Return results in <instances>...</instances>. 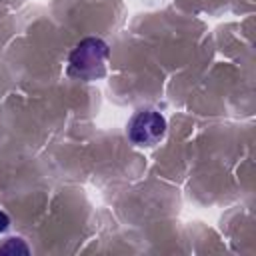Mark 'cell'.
<instances>
[{
  "instance_id": "obj_1",
  "label": "cell",
  "mask_w": 256,
  "mask_h": 256,
  "mask_svg": "<svg viewBox=\"0 0 256 256\" xmlns=\"http://www.w3.org/2000/svg\"><path fill=\"white\" fill-rule=\"evenodd\" d=\"M110 50L100 38H84L70 54V72L82 80H94L106 72Z\"/></svg>"
},
{
  "instance_id": "obj_2",
  "label": "cell",
  "mask_w": 256,
  "mask_h": 256,
  "mask_svg": "<svg viewBox=\"0 0 256 256\" xmlns=\"http://www.w3.org/2000/svg\"><path fill=\"white\" fill-rule=\"evenodd\" d=\"M166 120L156 110H142L138 112L128 126V136L138 146H152L164 138Z\"/></svg>"
},
{
  "instance_id": "obj_3",
  "label": "cell",
  "mask_w": 256,
  "mask_h": 256,
  "mask_svg": "<svg viewBox=\"0 0 256 256\" xmlns=\"http://www.w3.org/2000/svg\"><path fill=\"white\" fill-rule=\"evenodd\" d=\"M30 248L24 244V240H18V238H10L6 240L4 244H0V254H6V256H18V254H28Z\"/></svg>"
},
{
  "instance_id": "obj_4",
  "label": "cell",
  "mask_w": 256,
  "mask_h": 256,
  "mask_svg": "<svg viewBox=\"0 0 256 256\" xmlns=\"http://www.w3.org/2000/svg\"><path fill=\"white\" fill-rule=\"evenodd\" d=\"M8 224H10V218L4 212H0V232H4L8 228Z\"/></svg>"
}]
</instances>
